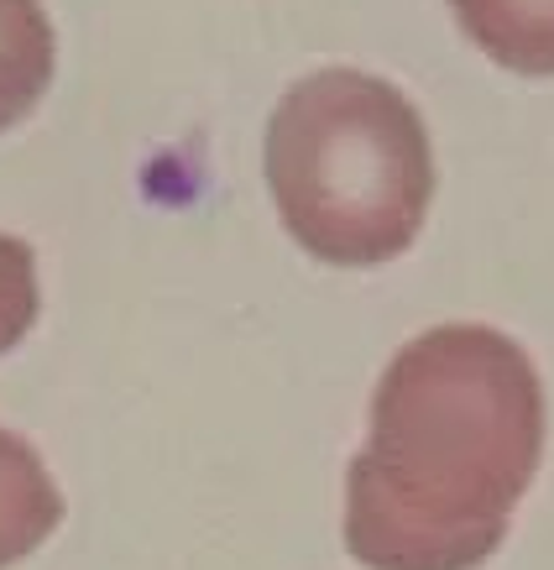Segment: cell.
<instances>
[{
  "instance_id": "6da1fadb",
  "label": "cell",
  "mask_w": 554,
  "mask_h": 570,
  "mask_svg": "<svg viewBox=\"0 0 554 570\" xmlns=\"http://www.w3.org/2000/svg\"><path fill=\"white\" fill-rule=\"evenodd\" d=\"M544 455V387L492 325H434L387 362L346 471V544L372 570H476Z\"/></svg>"
},
{
  "instance_id": "3957f363",
  "label": "cell",
  "mask_w": 554,
  "mask_h": 570,
  "mask_svg": "<svg viewBox=\"0 0 554 570\" xmlns=\"http://www.w3.org/2000/svg\"><path fill=\"white\" fill-rule=\"evenodd\" d=\"M63 523V498L42 455L11 430H0V570L27 560Z\"/></svg>"
},
{
  "instance_id": "8992f818",
  "label": "cell",
  "mask_w": 554,
  "mask_h": 570,
  "mask_svg": "<svg viewBox=\"0 0 554 570\" xmlns=\"http://www.w3.org/2000/svg\"><path fill=\"white\" fill-rule=\"evenodd\" d=\"M37 257L32 246L0 230V356L37 325Z\"/></svg>"
},
{
  "instance_id": "5b68a950",
  "label": "cell",
  "mask_w": 554,
  "mask_h": 570,
  "mask_svg": "<svg viewBox=\"0 0 554 570\" xmlns=\"http://www.w3.org/2000/svg\"><path fill=\"white\" fill-rule=\"evenodd\" d=\"M58 37L42 0H0V131L32 110L52 85Z\"/></svg>"
},
{
  "instance_id": "277c9868",
  "label": "cell",
  "mask_w": 554,
  "mask_h": 570,
  "mask_svg": "<svg viewBox=\"0 0 554 570\" xmlns=\"http://www.w3.org/2000/svg\"><path fill=\"white\" fill-rule=\"evenodd\" d=\"M466 37L513 73H554V0H451Z\"/></svg>"
},
{
  "instance_id": "7a4b0ae2",
  "label": "cell",
  "mask_w": 554,
  "mask_h": 570,
  "mask_svg": "<svg viewBox=\"0 0 554 570\" xmlns=\"http://www.w3.org/2000/svg\"><path fill=\"white\" fill-rule=\"evenodd\" d=\"M267 189L294 242L329 267L408 252L434 199L429 126L398 85L319 69L288 85L267 126Z\"/></svg>"
}]
</instances>
